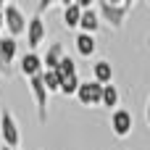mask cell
<instances>
[{
    "instance_id": "1",
    "label": "cell",
    "mask_w": 150,
    "mask_h": 150,
    "mask_svg": "<svg viewBox=\"0 0 150 150\" xmlns=\"http://www.w3.org/2000/svg\"><path fill=\"white\" fill-rule=\"evenodd\" d=\"M134 8V3L132 0H98L95 3V11H98V16H100V21H108L113 29H119V26H124V21H127V13Z\"/></svg>"
},
{
    "instance_id": "2",
    "label": "cell",
    "mask_w": 150,
    "mask_h": 150,
    "mask_svg": "<svg viewBox=\"0 0 150 150\" xmlns=\"http://www.w3.org/2000/svg\"><path fill=\"white\" fill-rule=\"evenodd\" d=\"M0 140H3V148L18 150L21 145V132H18V121L11 111H3L0 113Z\"/></svg>"
},
{
    "instance_id": "3",
    "label": "cell",
    "mask_w": 150,
    "mask_h": 150,
    "mask_svg": "<svg viewBox=\"0 0 150 150\" xmlns=\"http://www.w3.org/2000/svg\"><path fill=\"white\" fill-rule=\"evenodd\" d=\"M3 18H5V29H8V37H18V34H26V24L29 18L24 16V11L16 5V3H5L3 8Z\"/></svg>"
},
{
    "instance_id": "4",
    "label": "cell",
    "mask_w": 150,
    "mask_h": 150,
    "mask_svg": "<svg viewBox=\"0 0 150 150\" xmlns=\"http://www.w3.org/2000/svg\"><path fill=\"white\" fill-rule=\"evenodd\" d=\"M76 100H79L82 105H87V108L103 105V84H98L95 79L82 82V87H79V92H76Z\"/></svg>"
},
{
    "instance_id": "5",
    "label": "cell",
    "mask_w": 150,
    "mask_h": 150,
    "mask_svg": "<svg viewBox=\"0 0 150 150\" xmlns=\"http://www.w3.org/2000/svg\"><path fill=\"white\" fill-rule=\"evenodd\" d=\"M29 92L34 98V105H37V113H40V121L47 119V90H45V82H42V74L40 76H32L29 79Z\"/></svg>"
},
{
    "instance_id": "6",
    "label": "cell",
    "mask_w": 150,
    "mask_h": 150,
    "mask_svg": "<svg viewBox=\"0 0 150 150\" xmlns=\"http://www.w3.org/2000/svg\"><path fill=\"white\" fill-rule=\"evenodd\" d=\"M132 127H134V121H132V113H129L127 108H116V111L111 113V132H113L119 140L129 137V134H132Z\"/></svg>"
},
{
    "instance_id": "7",
    "label": "cell",
    "mask_w": 150,
    "mask_h": 150,
    "mask_svg": "<svg viewBox=\"0 0 150 150\" xmlns=\"http://www.w3.org/2000/svg\"><path fill=\"white\" fill-rule=\"evenodd\" d=\"M45 18L37 13V16H32L29 18V24H26V40H29V47H32V53H34V47L45 40Z\"/></svg>"
},
{
    "instance_id": "8",
    "label": "cell",
    "mask_w": 150,
    "mask_h": 150,
    "mask_svg": "<svg viewBox=\"0 0 150 150\" xmlns=\"http://www.w3.org/2000/svg\"><path fill=\"white\" fill-rule=\"evenodd\" d=\"M18 71L26 76V79H32V76H40L42 71H45V63H42V58L37 55V53H26V55H21V63H18Z\"/></svg>"
},
{
    "instance_id": "9",
    "label": "cell",
    "mask_w": 150,
    "mask_h": 150,
    "mask_svg": "<svg viewBox=\"0 0 150 150\" xmlns=\"http://www.w3.org/2000/svg\"><path fill=\"white\" fill-rule=\"evenodd\" d=\"M66 58V53H63V45L61 42H53L47 50H45V55H42V63H45V71H55L58 66H61V61Z\"/></svg>"
},
{
    "instance_id": "10",
    "label": "cell",
    "mask_w": 150,
    "mask_h": 150,
    "mask_svg": "<svg viewBox=\"0 0 150 150\" xmlns=\"http://www.w3.org/2000/svg\"><path fill=\"white\" fill-rule=\"evenodd\" d=\"M92 79L98 82V84H111L113 82V66H111V61H98V63H92Z\"/></svg>"
},
{
    "instance_id": "11",
    "label": "cell",
    "mask_w": 150,
    "mask_h": 150,
    "mask_svg": "<svg viewBox=\"0 0 150 150\" xmlns=\"http://www.w3.org/2000/svg\"><path fill=\"white\" fill-rule=\"evenodd\" d=\"M98 29H100V16H98V11H95V8H90V11H82L79 32H84V34H95Z\"/></svg>"
},
{
    "instance_id": "12",
    "label": "cell",
    "mask_w": 150,
    "mask_h": 150,
    "mask_svg": "<svg viewBox=\"0 0 150 150\" xmlns=\"http://www.w3.org/2000/svg\"><path fill=\"white\" fill-rule=\"evenodd\" d=\"M74 45H76V53L82 55V58H90V55H95V34H84V32H79L76 34V40H74Z\"/></svg>"
},
{
    "instance_id": "13",
    "label": "cell",
    "mask_w": 150,
    "mask_h": 150,
    "mask_svg": "<svg viewBox=\"0 0 150 150\" xmlns=\"http://www.w3.org/2000/svg\"><path fill=\"white\" fill-rule=\"evenodd\" d=\"M16 53H18V42L13 37H0V55H3V63L11 69V63L16 61Z\"/></svg>"
},
{
    "instance_id": "14",
    "label": "cell",
    "mask_w": 150,
    "mask_h": 150,
    "mask_svg": "<svg viewBox=\"0 0 150 150\" xmlns=\"http://www.w3.org/2000/svg\"><path fill=\"white\" fill-rule=\"evenodd\" d=\"M79 21H82V8L76 3H69L63 8V26L66 29H79Z\"/></svg>"
},
{
    "instance_id": "15",
    "label": "cell",
    "mask_w": 150,
    "mask_h": 150,
    "mask_svg": "<svg viewBox=\"0 0 150 150\" xmlns=\"http://www.w3.org/2000/svg\"><path fill=\"white\" fill-rule=\"evenodd\" d=\"M119 100H121V95H119L116 84H105L103 87V108H111V113H113L116 105H119Z\"/></svg>"
},
{
    "instance_id": "16",
    "label": "cell",
    "mask_w": 150,
    "mask_h": 150,
    "mask_svg": "<svg viewBox=\"0 0 150 150\" xmlns=\"http://www.w3.org/2000/svg\"><path fill=\"white\" fill-rule=\"evenodd\" d=\"M55 74L61 76V82H63V79H69V76H76L79 71H76V63H74V58H71V55H66V58L61 61V66L55 69Z\"/></svg>"
},
{
    "instance_id": "17",
    "label": "cell",
    "mask_w": 150,
    "mask_h": 150,
    "mask_svg": "<svg viewBox=\"0 0 150 150\" xmlns=\"http://www.w3.org/2000/svg\"><path fill=\"white\" fill-rule=\"evenodd\" d=\"M42 82L47 92H61V76L55 71H42Z\"/></svg>"
},
{
    "instance_id": "18",
    "label": "cell",
    "mask_w": 150,
    "mask_h": 150,
    "mask_svg": "<svg viewBox=\"0 0 150 150\" xmlns=\"http://www.w3.org/2000/svg\"><path fill=\"white\" fill-rule=\"evenodd\" d=\"M79 87H82L79 74H76V76H69V79H63V82H61V92H63V95H69V98H71V95H76V92H79Z\"/></svg>"
},
{
    "instance_id": "19",
    "label": "cell",
    "mask_w": 150,
    "mask_h": 150,
    "mask_svg": "<svg viewBox=\"0 0 150 150\" xmlns=\"http://www.w3.org/2000/svg\"><path fill=\"white\" fill-rule=\"evenodd\" d=\"M8 74H11V69L3 63V55H0V76H8Z\"/></svg>"
},
{
    "instance_id": "20",
    "label": "cell",
    "mask_w": 150,
    "mask_h": 150,
    "mask_svg": "<svg viewBox=\"0 0 150 150\" xmlns=\"http://www.w3.org/2000/svg\"><path fill=\"white\" fill-rule=\"evenodd\" d=\"M50 5H53V3H50V0H45V3H40V16H42V11H47V8H50Z\"/></svg>"
},
{
    "instance_id": "21",
    "label": "cell",
    "mask_w": 150,
    "mask_h": 150,
    "mask_svg": "<svg viewBox=\"0 0 150 150\" xmlns=\"http://www.w3.org/2000/svg\"><path fill=\"white\" fill-rule=\"evenodd\" d=\"M0 29H5V18H3V13H0Z\"/></svg>"
},
{
    "instance_id": "22",
    "label": "cell",
    "mask_w": 150,
    "mask_h": 150,
    "mask_svg": "<svg viewBox=\"0 0 150 150\" xmlns=\"http://www.w3.org/2000/svg\"><path fill=\"white\" fill-rule=\"evenodd\" d=\"M148 124H150V103H148Z\"/></svg>"
},
{
    "instance_id": "23",
    "label": "cell",
    "mask_w": 150,
    "mask_h": 150,
    "mask_svg": "<svg viewBox=\"0 0 150 150\" xmlns=\"http://www.w3.org/2000/svg\"><path fill=\"white\" fill-rule=\"evenodd\" d=\"M3 8H5V3H3V0H0V13H3Z\"/></svg>"
},
{
    "instance_id": "24",
    "label": "cell",
    "mask_w": 150,
    "mask_h": 150,
    "mask_svg": "<svg viewBox=\"0 0 150 150\" xmlns=\"http://www.w3.org/2000/svg\"><path fill=\"white\" fill-rule=\"evenodd\" d=\"M3 150H11V148H3Z\"/></svg>"
}]
</instances>
